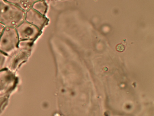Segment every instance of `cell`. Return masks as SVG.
I'll list each match as a JSON object with an SVG mask.
<instances>
[{"label": "cell", "instance_id": "1", "mask_svg": "<svg viewBox=\"0 0 154 116\" xmlns=\"http://www.w3.org/2000/svg\"><path fill=\"white\" fill-rule=\"evenodd\" d=\"M25 12L14 4L0 0V23L5 27L16 28L25 20Z\"/></svg>", "mask_w": 154, "mask_h": 116}, {"label": "cell", "instance_id": "2", "mask_svg": "<svg viewBox=\"0 0 154 116\" xmlns=\"http://www.w3.org/2000/svg\"><path fill=\"white\" fill-rule=\"evenodd\" d=\"M19 41L16 28L5 27L0 37V51L10 55L17 49Z\"/></svg>", "mask_w": 154, "mask_h": 116}, {"label": "cell", "instance_id": "3", "mask_svg": "<svg viewBox=\"0 0 154 116\" xmlns=\"http://www.w3.org/2000/svg\"><path fill=\"white\" fill-rule=\"evenodd\" d=\"M15 72L8 69L0 71V96L7 95L15 88L17 80Z\"/></svg>", "mask_w": 154, "mask_h": 116}, {"label": "cell", "instance_id": "4", "mask_svg": "<svg viewBox=\"0 0 154 116\" xmlns=\"http://www.w3.org/2000/svg\"><path fill=\"white\" fill-rule=\"evenodd\" d=\"M20 40H29L35 41L42 31L24 20L16 28Z\"/></svg>", "mask_w": 154, "mask_h": 116}, {"label": "cell", "instance_id": "5", "mask_svg": "<svg viewBox=\"0 0 154 116\" xmlns=\"http://www.w3.org/2000/svg\"><path fill=\"white\" fill-rule=\"evenodd\" d=\"M31 52L18 47L16 50L8 55V69L15 72L23 63L26 61L31 54Z\"/></svg>", "mask_w": 154, "mask_h": 116}, {"label": "cell", "instance_id": "6", "mask_svg": "<svg viewBox=\"0 0 154 116\" xmlns=\"http://www.w3.org/2000/svg\"><path fill=\"white\" fill-rule=\"evenodd\" d=\"M25 21L41 31L48 24L49 21L45 15L41 14L32 8L25 12Z\"/></svg>", "mask_w": 154, "mask_h": 116}, {"label": "cell", "instance_id": "7", "mask_svg": "<svg viewBox=\"0 0 154 116\" xmlns=\"http://www.w3.org/2000/svg\"><path fill=\"white\" fill-rule=\"evenodd\" d=\"M14 4L24 11L32 8L33 4L38 0H6Z\"/></svg>", "mask_w": 154, "mask_h": 116}, {"label": "cell", "instance_id": "8", "mask_svg": "<svg viewBox=\"0 0 154 116\" xmlns=\"http://www.w3.org/2000/svg\"><path fill=\"white\" fill-rule=\"evenodd\" d=\"M32 8L41 14L45 15L48 8V3L45 0H38L33 4Z\"/></svg>", "mask_w": 154, "mask_h": 116}, {"label": "cell", "instance_id": "9", "mask_svg": "<svg viewBox=\"0 0 154 116\" xmlns=\"http://www.w3.org/2000/svg\"><path fill=\"white\" fill-rule=\"evenodd\" d=\"M34 42L35 41H34L29 40H20L19 42L18 47L21 49L31 51Z\"/></svg>", "mask_w": 154, "mask_h": 116}, {"label": "cell", "instance_id": "10", "mask_svg": "<svg viewBox=\"0 0 154 116\" xmlns=\"http://www.w3.org/2000/svg\"><path fill=\"white\" fill-rule=\"evenodd\" d=\"M8 55L0 51V71L8 69Z\"/></svg>", "mask_w": 154, "mask_h": 116}, {"label": "cell", "instance_id": "11", "mask_svg": "<svg viewBox=\"0 0 154 116\" xmlns=\"http://www.w3.org/2000/svg\"><path fill=\"white\" fill-rule=\"evenodd\" d=\"M5 26L3 24L0 23V37L1 36L2 34V32H3V30L5 28Z\"/></svg>", "mask_w": 154, "mask_h": 116}]
</instances>
